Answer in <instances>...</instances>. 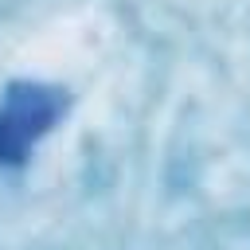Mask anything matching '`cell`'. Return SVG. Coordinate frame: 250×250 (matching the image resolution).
I'll return each instance as SVG.
<instances>
[{"label": "cell", "mask_w": 250, "mask_h": 250, "mask_svg": "<svg viewBox=\"0 0 250 250\" xmlns=\"http://www.w3.org/2000/svg\"><path fill=\"white\" fill-rule=\"evenodd\" d=\"M59 117V98L43 86H16L0 109V164L23 160V148L51 129Z\"/></svg>", "instance_id": "cell-1"}]
</instances>
